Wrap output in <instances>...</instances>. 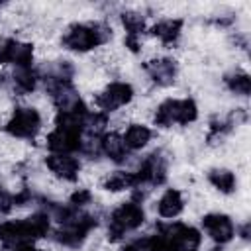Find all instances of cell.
I'll use <instances>...</instances> for the list:
<instances>
[{
  "label": "cell",
  "mask_w": 251,
  "mask_h": 251,
  "mask_svg": "<svg viewBox=\"0 0 251 251\" xmlns=\"http://www.w3.org/2000/svg\"><path fill=\"white\" fill-rule=\"evenodd\" d=\"M124 145L127 147V151H137L141 147H145L151 139V129L143 124H131L127 126V129L122 135Z\"/></svg>",
  "instance_id": "18"
},
{
  "label": "cell",
  "mask_w": 251,
  "mask_h": 251,
  "mask_svg": "<svg viewBox=\"0 0 251 251\" xmlns=\"http://www.w3.org/2000/svg\"><path fill=\"white\" fill-rule=\"evenodd\" d=\"M4 129L16 139H33L41 129V114L31 106H18Z\"/></svg>",
  "instance_id": "7"
},
{
  "label": "cell",
  "mask_w": 251,
  "mask_h": 251,
  "mask_svg": "<svg viewBox=\"0 0 251 251\" xmlns=\"http://www.w3.org/2000/svg\"><path fill=\"white\" fill-rule=\"evenodd\" d=\"M224 84L227 86L229 92L233 94H239V96H247L249 90H251V80H249V75L243 73V71H235V73H229L224 76Z\"/></svg>",
  "instance_id": "22"
},
{
  "label": "cell",
  "mask_w": 251,
  "mask_h": 251,
  "mask_svg": "<svg viewBox=\"0 0 251 251\" xmlns=\"http://www.w3.org/2000/svg\"><path fill=\"white\" fill-rule=\"evenodd\" d=\"M145 222V212L139 200H127L122 202L118 208H114V212L110 214V222H108V237L112 241H120L122 237H126V233L141 227V224Z\"/></svg>",
  "instance_id": "4"
},
{
  "label": "cell",
  "mask_w": 251,
  "mask_h": 251,
  "mask_svg": "<svg viewBox=\"0 0 251 251\" xmlns=\"http://www.w3.org/2000/svg\"><path fill=\"white\" fill-rule=\"evenodd\" d=\"M100 149L102 155H106L114 163H124L127 159V147L124 145V139L116 131H106L100 135Z\"/></svg>",
  "instance_id": "15"
},
{
  "label": "cell",
  "mask_w": 251,
  "mask_h": 251,
  "mask_svg": "<svg viewBox=\"0 0 251 251\" xmlns=\"http://www.w3.org/2000/svg\"><path fill=\"white\" fill-rule=\"evenodd\" d=\"M14 206H16L14 194H10L8 190H4V188L0 186V212H2V214H10V212L14 210Z\"/></svg>",
  "instance_id": "25"
},
{
  "label": "cell",
  "mask_w": 251,
  "mask_h": 251,
  "mask_svg": "<svg viewBox=\"0 0 251 251\" xmlns=\"http://www.w3.org/2000/svg\"><path fill=\"white\" fill-rule=\"evenodd\" d=\"M149 78L159 86H169L176 78V63L169 57H157L143 65Z\"/></svg>",
  "instance_id": "14"
},
{
  "label": "cell",
  "mask_w": 251,
  "mask_h": 251,
  "mask_svg": "<svg viewBox=\"0 0 251 251\" xmlns=\"http://www.w3.org/2000/svg\"><path fill=\"white\" fill-rule=\"evenodd\" d=\"M241 237H243V239H249V224H245V226L241 227Z\"/></svg>",
  "instance_id": "27"
},
{
  "label": "cell",
  "mask_w": 251,
  "mask_h": 251,
  "mask_svg": "<svg viewBox=\"0 0 251 251\" xmlns=\"http://www.w3.org/2000/svg\"><path fill=\"white\" fill-rule=\"evenodd\" d=\"M182 210H184V198H182L180 190H176V188L165 190L163 196H161L159 202H157V212H159L161 218L173 220V218L180 216Z\"/></svg>",
  "instance_id": "17"
},
{
  "label": "cell",
  "mask_w": 251,
  "mask_h": 251,
  "mask_svg": "<svg viewBox=\"0 0 251 251\" xmlns=\"http://www.w3.org/2000/svg\"><path fill=\"white\" fill-rule=\"evenodd\" d=\"M90 200H92V192H90L88 188H76V190L71 194V204L76 206V208L90 204Z\"/></svg>",
  "instance_id": "24"
},
{
  "label": "cell",
  "mask_w": 251,
  "mask_h": 251,
  "mask_svg": "<svg viewBox=\"0 0 251 251\" xmlns=\"http://www.w3.org/2000/svg\"><path fill=\"white\" fill-rule=\"evenodd\" d=\"M126 47L131 51V53H139V49H141V41L137 39V37H126Z\"/></svg>",
  "instance_id": "26"
},
{
  "label": "cell",
  "mask_w": 251,
  "mask_h": 251,
  "mask_svg": "<svg viewBox=\"0 0 251 251\" xmlns=\"http://www.w3.org/2000/svg\"><path fill=\"white\" fill-rule=\"evenodd\" d=\"M202 227L210 235V239H214L220 245L229 243L235 235V226H233L231 218L226 216V214H220V212L206 214L202 218Z\"/></svg>",
  "instance_id": "12"
},
{
  "label": "cell",
  "mask_w": 251,
  "mask_h": 251,
  "mask_svg": "<svg viewBox=\"0 0 251 251\" xmlns=\"http://www.w3.org/2000/svg\"><path fill=\"white\" fill-rule=\"evenodd\" d=\"M208 180L216 190L224 194H231L237 186V178L229 169H212L208 173Z\"/></svg>",
  "instance_id": "20"
},
{
  "label": "cell",
  "mask_w": 251,
  "mask_h": 251,
  "mask_svg": "<svg viewBox=\"0 0 251 251\" xmlns=\"http://www.w3.org/2000/svg\"><path fill=\"white\" fill-rule=\"evenodd\" d=\"M16 251H39V249H35V247H31V245H24V247H20V249H16Z\"/></svg>",
  "instance_id": "28"
},
{
  "label": "cell",
  "mask_w": 251,
  "mask_h": 251,
  "mask_svg": "<svg viewBox=\"0 0 251 251\" xmlns=\"http://www.w3.org/2000/svg\"><path fill=\"white\" fill-rule=\"evenodd\" d=\"M180 31H182V20L178 18H165V20H159L153 27H151V33L163 43V45H175L180 37Z\"/></svg>",
  "instance_id": "16"
},
{
  "label": "cell",
  "mask_w": 251,
  "mask_h": 251,
  "mask_svg": "<svg viewBox=\"0 0 251 251\" xmlns=\"http://www.w3.org/2000/svg\"><path fill=\"white\" fill-rule=\"evenodd\" d=\"M51 227V218L45 212H35L24 220H12L0 224V243L6 249H20L31 245L35 239L45 237Z\"/></svg>",
  "instance_id": "2"
},
{
  "label": "cell",
  "mask_w": 251,
  "mask_h": 251,
  "mask_svg": "<svg viewBox=\"0 0 251 251\" xmlns=\"http://www.w3.org/2000/svg\"><path fill=\"white\" fill-rule=\"evenodd\" d=\"M45 165L55 176L69 180V182L76 180L80 173V161L69 153H51L45 157Z\"/></svg>",
  "instance_id": "13"
},
{
  "label": "cell",
  "mask_w": 251,
  "mask_h": 251,
  "mask_svg": "<svg viewBox=\"0 0 251 251\" xmlns=\"http://www.w3.org/2000/svg\"><path fill=\"white\" fill-rule=\"evenodd\" d=\"M12 80H14V90H16L18 94H29V92L35 90L37 80H39V75H37V71H33L31 67L16 69Z\"/></svg>",
  "instance_id": "19"
},
{
  "label": "cell",
  "mask_w": 251,
  "mask_h": 251,
  "mask_svg": "<svg viewBox=\"0 0 251 251\" xmlns=\"http://www.w3.org/2000/svg\"><path fill=\"white\" fill-rule=\"evenodd\" d=\"M133 175L137 186H159L167 180V159L161 151H153L139 163V169Z\"/></svg>",
  "instance_id": "9"
},
{
  "label": "cell",
  "mask_w": 251,
  "mask_h": 251,
  "mask_svg": "<svg viewBox=\"0 0 251 251\" xmlns=\"http://www.w3.org/2000/svg\"><path fill=\"white\" fill-rule=\"evenodd\" d=\"M157 235H161L175 251H192L198 249L202 235L196 227L182 224V222H171V224H159Z\"/></svg>",
  "instance_id": "6"
},
{
  "label": "cell",
  "mask_w": 251,
  "mask_h": 251,
  "mask_svg": "<svg viewBox=\"0 0 251 251\" xmlns=\"http://www.w3.org/2000/svg\"><path fill=\"white\" fill-rule=\"evenodd\" d=\"M198 118V106L192 98H167L155 110V124L171 127L175 124L188 126Z\"/></svg>",
  "instance_id": "5"
},
{
  "label": "cell",
  "mask_w": 251,
  "mask_h": 251,
  "mask_svg": "<svg viewBox=\"0 0 251 251\" xmlns=\"http://www.w3.org/2000/svg\"><path fill=\"white\" fill-rule=\"evenodd\" d=\"M31 61H33L31 43H24L0 35V63H12L18 69H25L31 67Z\"/></svg>",
  "instance_id": "11"
},
{
  "label": "cell",
  "mask_w": 251,
  "mask_h": 251,
  "mask_svg": "<svg viewBox=\"0 0 251 251\" xmlns=\"http://www.w3.org/2000/svg\"><path fill=\"white\" fill-rule=\"evenodd\" d=\"M131 98H133V86L129 82L116 80V82H110L102 92H98L94 102L100 108V112L108 114V112H114L126 104H129Z\"/></svg>",
  "instance_id": "10"
},
{
  "label": "cell",
  "mask_w": 251,
  "mask_h": 251,
  "mask_svg": "<svg viewBox=\"0 0 251 251\" xmlns=\"http://www.w3.org/2000/svg\"><path fill=\"white\" fill-rule=\"evenodd\" d=\"M112 37V29L102 22H78L67 27L61 43L69 51L86 53L94 47L104 45Z\"/></svg>",
  "instance_id": "3"
},
{
  "label": "cell",
  "mask_w": 251,
  "mask_h": 251,
  "mask_svg": "<svg viewBox=\"0 0 251 251\" xmlns=\"http://www.w3.org/2000/svg\"><path fill=\"white\" fill-rule=\"evenodd\" d=\"M51 214L59 222V227L55 231V239L65 247H78L86 235L96 227L98 220L96 216L82 212L76 206H63V204H51Z\"/></svg>",
  "instance_id": "1"
},
{
  "label": "cell",
  "mask_w": 251,
  "mask_h": 251,
  "mask_svg": "<svg viewBox=\"0 0 251 251\" xmlns=\"http://www.w3.org/2000/svg\"><path fill=\"white\" fill-rule=\"evenodd\" d=\"M133 186H137L135 175L133 173H127V171H116V173H112L104 180V188L110 190V192H120V190L133 188Z\"/></svg>",
  "instance_id": "21"
},
{
  "label": "cell",
  "mask_w": 251,
  "mask_h": 251,
  "mask_svg": "<svg viewBox=\"0 0 251 251\" xmlns=\"http://www.w3.org/2000/svg\"><path fill=\"white\" fill-rule=\"evenodd\" d=\"M122 24L126 27V37H141L145 31V18L139 12H124L122 14Z\"/></svg>",
  "instance_id": "23"
},
{
  "label": "cell",
  "mask_w": 251,
  "mask_h": 251,
  "mask_svg": "<svg viewBox=\"0 0 251 251\" xmlns=\"http://www.w3.org/2000/svg\"><path fill=\"white\" fill-rule=\"evenodd\" d=\"M84 139V129L80 127H69V126H55L51 133H47V149L51 153H69L80 151Z\"/></svg>",
  "instance_id": "8"
}]
</instances>
